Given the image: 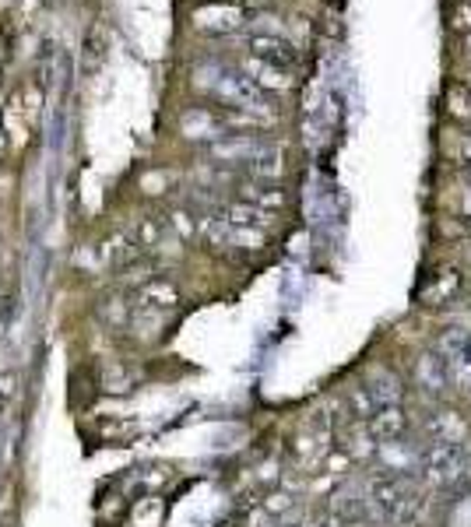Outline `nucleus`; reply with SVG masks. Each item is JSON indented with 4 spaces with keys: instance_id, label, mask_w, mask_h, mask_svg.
<instances>
[{
    "instance_id": "obj_1",
    "label": "nucleus",
    "mask_w": 471,
    "mask_h": 527,
    "mask_svg": "<svg viewBox=\"0 0 471 527\" xmlns=\"http://www.w3.org/2000/svg\"><path fill=\"white\" fill-rule=\"evenodd\" d=\"M197 85L208 88L215 99L229 103L233 110H243V113H264L268 110V99H264V88L253 85L243 70L236 67H226V63H201L194 70Z\"/></svg>"
},
{
    "instance_id": "obj_2",
    "label": "nucleus",
    "mask_w": 471,
    "mask_h": 527,
    "mask_svg": "<svg viewBox=\"0 0 471 527\" xmlns=\"http://www.w3.org/2000/svg\"><path fill=\"white\" fill-rule=\"evenodd\" d=\"M418 471H422V478H426L429 485L447 489V485H454V482H461V478H465V471H468V457H465L461 443H433V447L422 454Z\"/></svg>"
},
{
    "instance_id": "obj_3",
    "label": "nucleus",
    "mask_w": 471,
    "mask_h": 527,
    "mask_svg": "<svg viewBox=\"0 0 471 527\" xmlns=\"http://www.w3.org/2000/svg\"><path fill=\"white\" fill-rule=\"evenodd\" d=\"M366 499H369V506L376 510V517H387V521H405V517L412 514V499H409L405 485H401L394 474L373 478Z\"/></svg>"
},
{
    "instance_id": "obj_4",
    "label": "nucleus",
    "mask_w": 471,
    "mask_h": 527,
    "mask_svg": "<svg viewBox=\"0 0 471 527\" xmlns=\"http://www.w3.org/2000/svg\"><path fill=\"white\" fill-rule=\"evenodd\" d=\"M271 148V141H264V137H257V134H226V137H219V141H211V148H208V155L215 159V162H226V166H250L257 155H264Z\"/></svg>"
},
{
    "instance_id": "obj_5",
    "label": "nucleus",
    "mask_w": 471,
    "mask_h": 527,
    "mask_svg": "<svg viewBox=\"0 0 471 527\" xmlns=\"http://www.w3.org/2000/svg\"><path fill=\"white\" fill-rule=\"evenodd\" d=\"M246 50H250V57L253 60H264V63H275V67H295V60H299V50H295L289 39H282V36H275V32H253V36H246Z\"/></svg>"
},
{
    "instance_id": "obj_6",
    "label": "nucleus",
    "mask_w": 471,
    "mask_h": 527,
    "mask_svg": "<svg viewBox=\"0 0 471 527\" xmlns=\"http://www.w3.org/2000/svg\"><path fill=\"white\" fill-rule=\"evenodd\" d=\"M194 25L208 36H229V32H239L246 25V14L233 4H208V7L194 11Z\"/></svg>"
},
{
    "instance_id": "obj_7",
    "label": "nucleus",
    "mask_w": 471,
    "mask_h": 527,
    "mask_svg": "<svg viewBox=\"0 0 471 527\" xmlns=\"http://www.w3.org/2000/svg\"><path fill=\"white\" fill-rule=\"evenodd\" d=\"M415 380L418 387L440 394L447 383H450V366H447V355L443 351H426L418 362H415Z\"/></svg>"
},
{
    "instance_id": "obj_8",
    "label": "nucleus",
    "mask_w": 471,
    "mask_h": 527,
    "mask_svg": "<svg viewBox=\"0 0 471 527\" xmlns=\"http://www.w3.org/2000/svg\"><path fill=\"white\" fill-rule=\"evenodd\" d=\"M331 514H335L338 521H345V524H362V521L373 517V514H369V499H362L352 485L335 489V496H331Z\"/></svg>"
},
{
    "instance_id": "obj_9",
    "label": "nucleus",
    "mask_w": 471,
    "mask_h": 527,
    "mask_svg": "<svg viewBox=\"0 0 471 527\" xmlns=\"http://www.w3.org/2000/svg\"><path fill=\"white\" fill-rule=\"evenodd\" d=\"M366 425H369V432H373L376 443H391V440H398L409 429V415L401 411V405H391V408L376 411Z\"/></svg>"
},
{
    "instance_id": "obj_10",
    "label": "nucleus",
    "mask_w": 471,
    "mask_h": 527,
    "mask_svg": "<svg viewBox=\"0 0 471 527\" xmlns=\"http://www.w3.org/2000/svg\"><path fill=\"white\" fill-rule=\"evenodd\" d=\"M246 78L253 85H260L264 92H285L293 88V74L285 67H275V63H264V60H246Z\"/></svg>"
},
{
    "instance_id": "obj_11",
    "label": "nucleus",
    "mask_w": 471,
    "mask_h": 527,
    "mask_svg": "<svg viewBox=\"0 0 471 527\" xmlns=\"http://www.w3.org/2000/svg\"><path fill=\"white\" fill-rule=\"evenodd\" d=\"M239 197L246 201V204H253V208H282L285 204V190L282 186H275V183H268V179H250V183H239Z\"/></svg>"
},
{
    "instance_id": "obj_12",
    "label": "nucleus",
    "mask_w": 471,
    "mask_h": 527,
    "mask_svg": "<svg viewBox=\"0 0 471 527\" xmlns=\"http://www.w3.org/2000/svg\"><path fill=\"white\" fill-rule=\"evenodd\" d=\"M426 432L433 436V443H461L468 436V425L461 422V415L454 411H440L426 422Z\"/></svg>"
},
{
    "instance_id": "obj_13",
    "label": "nucleus",
    "mask_w": 471,
    "mask_h": 527,
    "mask_svg": "<svg viewBox=\"0 0 471 527\" xmlns=\"http://www.w3.org/2000/svg\"><path fill=\"white\" fill-rule=\"evenodd\" d=\"M376 440H373V432H369V425L366 422H355L349 429H342V450H345V457H355V461H366L369 454H376Z\"/></svg>"
},
{
    "instance_id": "obj_14",
    "label": "nucleus",
    "mask_w": 471,
    "mask_h": 527,
    "mask_svg": "<svg viewBox=\"0 0 471 527\" xmlns=\"http://www.w3.org/2000/svg\"><path fill=\"white\" fill-rule=\"evenodd\" d=\"M179 127H183L186 137H211V141L226 137V123H222V117H215V113H208V110L186 113V117L179 119Z\"/></svg>"
},
{
    "instance_id": "obj_15",
    "label": "nucleus",
    "mask_w": 471,
    "mask_h": 527,
    "mask_svg": "<svg viewBox=\"0 0 471 527\" xmlns=\"http://www.w3.org/2000/svg\"><path fill=\"white\" fill-rule=\"evenodd\" d=\"M366 387H369V394H373V401H376L380 408H391V405H401V398H405V387H401V380H398L394 373H387V369H380V373H373Z\"/></svg>"
},
{
    "instance_id": "obj_16",
    "label": "nucleus",
    "mask_w": 471,
    "mask_h": 527,
    "mask_svg": "<svg viewBox=\"0 0 471 527\" xmlns=\"http://www.w3.org/2000/svg\"><path fill=\"white\" fill-rule=\"evenodd\" d=\"M219 215H222L229 226H236V229H264V226H268V211H264V208H253V204H246V201H239V204H222Z\"/></svg>"
},
{
    "instance_id": "obj_17",
    "label": "nucleus",
    "mask_w": 471,
    "mask_h": 527,
    "mask_svg": "<svg viewBox=\"0 0 471 527\" xmlns=\"http://www.w3.org/2000/svg\"><path fill=\"white\" fill-rule=\"evenodd\" d=\"M179 302V289L166 278H152L141 285V306H155V309H173Z\"/></svg>"
},
{
    "instance_id": "obj_18",
    "label": "nucleus",
    "mask_w": 471,
    "mask_h": 527,
    "mask_svg": "<svg viewBox=\"0 0 471 527\" xmlns=\"http://www.w3.org/2000/svg\"><path fill=\"white\" fill-rule=\"evenodd\" d=\"M345 411H349V418H352V422H369V418L380 411V405L373 401L369 387L362 383V387H352V391H349V398H345Z\"/></svg>"
},
{
    "instance_id": "obj_19",
    "label": "nucleus",
    "mask_w": 471,
    "mask_h": 527,
    "mask_svg": "<svg viewBox=\"0 0 471 527\" xmlns=\"http://www.w3.org/2000/svg\"><path fill=\"white\" fill-rule=\"evenodd\" d=\"M376 454H380V461H384V471H412L415 461H422V457H415L412 450H401V443L398 440H391V443H380L376 447Z\"/></svg>"
},
{
    "instance_id": "obj_20",
    "label": "nucleus",
    "mask_w": 471,
    "mask_h": 527,
    "mask_svg": "<svg viewBox=\"0 0 471 527\" xmlns=\"http://www.w3.org/2000/svg\"><path fill=\"white\" fill-rule=\"evenodd\" d=\"M130 521H134V527H159V521H162V503H159L155 496L141 499V503L134 506Z\"/></svg>"
},
{
    "instance_id": "obj_21",
    "label": "nucleus",
    "mask_w": 471,
    "mask_h": 527,
    "mask_svg": "<svg viewBox=\"0 0 471 527\" xmlns=\"http://www.w3.org/2000/svg\"><path fill=\"white\" fill-rule=\"evenodd\" d=\"M458 285H461V275L458 271H443V278H436L426 289V302H447L450 295L458 292Z\"/></svg>"
},
{
    "instance_id": "obj_22",
    "label": "nucleus",
    "mask_w": 471,
    "mask_h": 527,
    "mask_svg": "<svg viewBox=\"0 0 471 527\" xmlns=\"http://www.w3.org/2000/svg\"><path fill=\"white\" fill-rule=\"evenodd\" d=\"M106 257H110V264L113 268H130L134 260H137V243H130V239H110V246H106Z\"/></svg>"
},
{
    "instance_id": "obj_23",
    "label": "nucleus",
    "mask_w": 471,
    "mask_h": 527,
    "mask_svg": "<svg viewBox=\"0 0 471 527\" xmlns=\"http://www.w3.org/2000/svg\"><path fill=\"white\" fill-rule=\"evenodd\" d=\"M162 235H166V222L162 218H141L137 222V246H162Z\"/></svg>"
},
{
    "instance_id": "obj_24",
    "label": "nucleus",
    "mask_w": 471,
    "mask_h": 527,
    "mask_svg": "<svg viewBox=\"0 0 471 527\" xmlns=\"http://www.w3.org/2000/svg\"><path fill=\"white\" fill-rule=\"evenodd\" d=\"M447 110H450V117L471 119V88L468 85H450V92H447Z\"/></svg>"
},
{
    "instance_id": "obj_25",
    "label": "nucleus",
    "mask_w": 471,
    "mask_h": 527,
    "mask_svg": "<svg viewBox=\"0 0 471 527\" xmlns=\"http://www.w3.org/2000/svg\"><path fill=\"white\" fill-rule=\"evenodd\" d=\"M99 313H103V317H106L110 324H117V327H123V320H127V306H123V299H120V295H110V299H103Z\"/></svg>"
},
{
    "instance_id": "obj_26",
    "label": "nucleus",
    "mask_w": 471,
    "mask_h": 527,
    "mask_svg": "<svg viewBox=\"0 0 471 527\" xmlns=\"http://www.w3.org/2000/svg\"><path fill=\"white\" fill-rule=\"evenodd\" d=\"M260 506H264V514H268V517H282V514H289V510H293V496H285V492H271Z\"/></svg>"
},
{
    "instance_id": "obj_27",
    "label": "nucleus",
    "mask_w": 471,
    "mask_h": 527,
    "mask_svg": "<svg viewBox=\"0 0 471 527\" xmlns=\"http://www.w3.org/2000/svg\"><path fill=\"white\" fill-rule=\"evenodd\" d=\"M11 394H14V376H11V373H0V405H4Z\"/></svg>"
},
{
    "instance_id": "obj_28",
    "label": "nucleus",
    "mask_w": 471,
    "mask_h": 527,
    "mask_svg": "<svg viewBox=\"0 0 471 527\" xmlns=\"http://www.w3.org/2000/svg\"><path fill=\"white\" fill-rule=\"evenodd\" d=\"M306 527H349L345 521H338L335 514H327V517H317V521H310Z\"/></svg>"
},
{
    "instance_id": "obj_29",
    "label": "nucleus",
    "mask_w": 471,
    "mask_h": 527,
    "mask_svg": "<svg viewBox=\"0 0 471 527\" xmlns=\"http://www.w3.org/2000/svg\"><path fill=\"white\" fill-rule=\"evenodd\" d=\"M465 60H468V63H471V32H468V36H465Z\"/></svg>"
},
{
    "instance_id": "obj_30",
    "label": "nucleus",
    "mask_w": 471,
    "mask_h": 527,
    "mask_svg": "<svg viewBox=\"0 0 471 527\" xmlns=\"http://www.w3.org/2000/svg\"><path fill=\"white\" fill-rule=\"evenodd\" d=\"M465 159H468V162H471V137H468V141H465Z\"/></svg>"
},
{
    "instance_id": "obj_31",
    "label": "nucleus",
    "mask_w": 471,
    "mask_h": 527,
    "mask_svg": "<svg viewBox=\"0 0 471 527\" xmlns=\"http://www.w3.org/2000/svg\"><path fill=\"white\" fill-rule=\"evenodd\" d=\"M275 527H299V524H275Z\"/></svg>"
}]
</instances>
